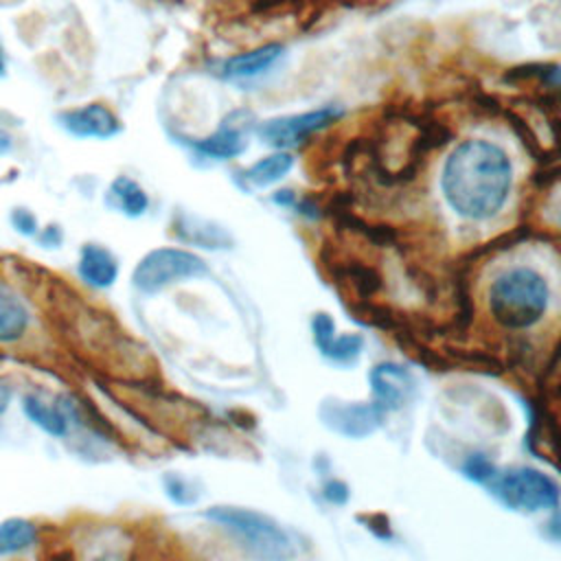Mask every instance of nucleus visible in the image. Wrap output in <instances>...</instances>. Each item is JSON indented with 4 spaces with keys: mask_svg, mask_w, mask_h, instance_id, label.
<instances>
[{
    "mask_svg": "<svg viewBox=\"0 0 561 561\" xmlns=\"http://www.w3.org/2000/svg\"><path fill=\"white\" fill-rule=\"evenodd\" d=\"M513 169L508 156L489 140H465L443 167V195L467 219L482 221L497 215L508 197Z\"/></svg>",
    "mask_w": 561,
    "mask_h": 561,
    "instance_id": "nucleus-1",
    "label": "nucleus"
},
{
    "mask_svg": "<svg viewBox=\"0 0 561 561\" xmlns=\"http://www.w3.org/2000/svg\"><path fill=\"white\" fill-rule=\"evenodd\" d=\"M548 300L546 278L530 267L506 270L489 285V311L504 329H530L543 318Z\"/></svg>",
    "mask_w": 561,
    "mask_h": 561,
    "instance_id": "nucleus-2",
    "label": "nucleus"
},
{
    "mask_svg": "<svg viewBox=\"0 0 561 561\" xmlns=\"http://www.w3.org/2000/svg\"><path fill=\"white\" fill-rule=\"evenodd\" d=\"M204 517L221 526L252 561H291L296 554L291 537L265 513L243 506H210Z\"/></svg>",
    "mask_w": 561,
    "mask_h": 561,
    "instance_id": "nucleus-3",
    "label": "nucleus"
},
{
    "mask_svg": "<svg viewBox=\"0 0 561 561\" xmlns=\"http://www.w3.org/2000/svg\"><path fill=\"white\" fill-rule=\"evenodd\" d=\"M206 274H208V263L193 250L162 245L145 252L138 259L129 280L138 294L153 296L171 285L202 278Z\"/></svg>",
    "mask_w": 561,
    "mask_h": 561,
    "instance_id": "nucleus-4",
    "label": "nucleus"
},
{
    "mask_svg": "<svg viewBox=\"0 0 561 561\" xmlns=\"http://www.w3.org/2000/svg\"><path fill=\"white\" fill-rule=\"evenodd\" d=\"M493 491L502 504L526 513L554 508L561 500L559 484L548 473L533 467H519L502 473L493 484Z\"/></svg>",
    "mask_w": 561,
    "mask_h": 561,
    "instance_id": "nucleus-5",
    "label": "nucleus"
},
{
    "mask_svg": "<svg viewBox=\"0 0 561 561\" xmlns=\"http://www.w3.org/2000/svg\"><path fill=\"white\" fill-rule=\"evenodd\" d=\"M57 127L77 140H110L123 131L121 116L103 101L64 107L55 114Z\"/></svg>",
    "mask_w": 561,
    "mask_h": 561,
    "instance_id": "nucleus-6",
    "label": "nucleus"
},
{
    "mask_svg": "<svg viewBox=\"0 0 561 561\" xmlns=\"http://www.w3.org/2000/svg\"><path fill=\"white\" fill-rule=\"evenodd\" d=\"M342 112L337 107H320L311 112L276 116L256 127V136L276 149H287L300 145L307 136L324 129L329 123L340 118Z\"/></svg>",
    "mask_w": 561,
    "mask_h": 561,
    "instance_id": "nucleus-7",
    "label": "nucleus"
},
{
    "mask_svg": "<svg viewBox=\"0 0 561 561\" xmlns=\"http://www.w3.org/2000/svg\"><path fill=\"white\" fill-rule=\"evenodd\" d=\"M35 329V307L26 291L0 272V346L22 344Z\"/></svg>",
    "mask_w": 561,
    "mask_h": 561,
    "instance_id": "nucleus-8",
    "label": "nucleus"
},
{
    "mask_svg": "<svg viewBox=\"0 0 561 561\" xmlns=\"http://www.w3.org/2000/svg\"><path fill=\"white\" fill-rule=\"evenodd\" d=\"M22 412L35 427L53 438H66L75 423H79V408L68 394L53 397L48 392L31 390L22 397Z\"/></svg>",
    "mask_w": 561,
    "mask_h": 561,
    "instance_id": "nucleus-9",
    "label": "nucleus"
},
{
    "mask_svg": "<svg viewBox=\"0 0 561 561\" xmlns=\"http://www.w3.org/2000/svg\"><path fill=\"white\" fill-rule=\"evenodd\" d=\"M322 423L333 432L348 438H364L373 434L381 421L383 410L375 403H344V401H324L320 408Z\"/></svg>",
    "mask_w": 561,
    "mask_h": 561,
    "instance_id": "nucleus-10",
    "label": "nucleus"
},
{
    "mask_svg": "<svg viewBox=\"0 0 561 561\" xmlns=\"http://www.w3.org/2000/svg\"><path fill=\"white\" fill-rule=\"evenodd\" d=\"M245 112H232L230 116H226L221 121V125L204 136V138H195L191 140V149L206 158V160H217V162H224V160H232L237 156H241L248 147V140H245V134H248V121H243Z\"/></svg>",
    "mask_w": 561,
    "mask_h": 561,
    "instance_id": "nucleus-11",
    "label": "nucleus"
},
{
    "mask_svg": "<svg viewBox=\"0 0 561 561\" xmlns=\"http://www.w3.org/2000/svg\"><path fill=\"white\" fill-rule=\"evenodd\" d=\"M77 278L92 291H107L116 285L121 274L118 256L99 241H85L79 248L77 265H75Z\"/></svg>",
    "mask_w": 561,
    "mask_h": 561,
    "instance_id": "nucleus-12",
    "label": "nucleus"
},
{
    "mask_svg": "<svg viewBox=\"0 0 561 561\" xmlns=\"http://www.w3.org/2000/svg\"><path fill=\"white\" fill-rule=\"evenodd\" d=\"M370 390H373V403L377 408L386 410H399L403 408L414 390L412 375L392 362H381L373 366L370 370Z\"/></svg>",
    "mask_w": 561,
    "mask_h": 561,
    "instance_id": "nucleus-13",
    "label": "nucleus"
},
{
    "mask_svg": "<svg viewBox=\"0 0 561 561\" xmlns=\"http://www.w3.org/2000/svg\"><path fill=\"white\" fill-rule=\"evenodd\" d=\"M311 331L320 353L333 362L351 364L359 357L364 348V337L359 333L335 335V324L329 313H316L311 320Z\"/></svg>",
    "mask_w": 561,
    "mask_h": 561,
    "instance_id": "nucleus-14",
    "label": "nucleus"
},
{
    "mask_svg": "<svg viewBox=\"0 0 561 561\" xmlns=\"http://www.w3.org/2000/svg\"><path fill=\"white\" fill-rule=\"evenodd\" d=\"M283 57V46L265 44L221 61L219 77L226 81H252L272 70Z\"/></svg>",
    "mask_w": 561,
    "mask_h": 561,
    "instance_id": "nucleus-15",
    "label": "nucleus"
},
{
    "mask_svg": "<svg viewBox=\"0 0 561 561\" xmlns=\"http://www.w3.org/2000/svg\"><path fill=\"white\" fill-rule=\"evenodd\" d=\"M103 202L112 213H116L125 219L145 217L151 206V197H149L147 188L136 178L125 175V173L110 180Z\"/></svg>",
    "mask_w": 561,
    "mask_h": 561,
    "instance_id": "nucleus-16",
    "label": "nucleus"
},
{
    "mask_svg": "<svg viewBox=\"0 0 561 561\" xmlns=\"http://www.w3.org/2000/svg\"><path fill=\"white\" fill-rule=\"evenodd\" d=\"M39 543V528L26 517H7L0 522V557H18Z\"/></svg>",
    "mask_w": 561,
    "mask_h": 561,
    "instance_id": "nucleus-17",
    "label": "nucleus"
},
{
    "mask_svg": "<svg viewBox=\"0 0 561 561\" xmlns=\"http://www.w3.org/2000/svg\"><path fill=\"white\" fill-rule=\"evenodd\" d=\"M291 167H294L291 153L276 151V153H270V156L256 160L254 164H250L243 171V178L248 184L261 188V186H270V184L278 182Z\"/></svg>",
    "mask_w": 561,
    "mask_h": 561,
    "instance_id": "nucleus-18",
    "label": "nucleus"
},
{
    "mask_svg": "<svg viewBox=\"0 0 561 561\" xmlns=\"http://www.w3.org/2000/svg\"><path fill=\"white\" fill-rule=\"evenodd\" d=\"M162 489L167 497L178 506H191L199 500V489L195 486V482L175 471H169L162 476Z\"/></svg>",
    "mask_w": 561,
    "mask_h": 561,
    "instance_id": "nucleus-19",
    "label": "nucleus"
},
{
    "mask_svg": "<svg viewBox=\"0 0 561 561\" xmlns=\"http://www.w3.org/2000/svg\"><path fill=\"white\" fill-rule=\"evenodd\" d=\"M9 224H11L13 232H18L24 239H35L42 228L39 217L28 206H13L9 213Z\"/></svg>",
    "mask_w": 561,
    "mask_h": 561,
    "instance_id": "nucleus-20",
    "label": "nucleus"
},
{
    "mask_svg": "<svg viewBox=\"0 0 561 561\" xmlns=\"http://www.w3.org/2000/svg\"><path fill=\"white\" fill-rule=\"evenodd\" d=\"M462 473L478 484H489L497 473H495V465L482 456V454H471L465 462H462Z\"/></svg>",
    "mask_w": 561,
    "mask_h": 561,
    "instance_id": "nucleus-21",
    "label": "nucleus"
},
{
    "mask_svg": "<svg viewBox=\"0 0 561 561\" xmlns=\"http://www.w3.org/2000/svg\"><path fill=\"white\" fill-rule=\"evenodd\" d=\"M64 239H66V234L59 224H46L39 228V232L33 241L44 250H59L64 245Z\"/></svg>",
    "mask_w": 561,
    "mask_h": 561,
    "instance_id": "nucleus-22",
    "label": "nucleus"
},
{
    "mask_svg": "<svg viewBox=\"0 0 561 561\" xmlns=\"http://www.w3.org/2000/svg\"><path fill=\"white\" fill-rule=\"evenodd\" d=\"M322 495H324V500H329L331 504L342 506V504L348 502L351 491H348L346 482H342V480H329V482L322 486Z\"/></svg>",
    "mask_w": 561,
    "mask_h": 561,
    "instance_id": "nucleus-23",
    "label": "nucleus"
},
{
    "mask_svg": "<svg viewBox=\"0 0 561 561\" xmlns=\"http://www.w3.org/2000/svg\"><path fill=\"white\" fill-rule=\"evenodd\" d=\"M15 149V136L13 131L0 123V160L7 158Z\"/></svg>",
    "mask_w": 561,
    "mask_h": 561,
    "instance_id": "nucleus-24",
    "label": "nucleus"
},
{
    "mask_svg": "<svg viewBox=\"0 0 561 561\" xmlns=\"http://www.w3.org/2000/svg\"><path fill=\"white\" fill-rule=\"evenodd\" d=\"M11 388L9 386H4V383H0V419L4 416V412L9 410V405H11Z\"/></svg>",
    "mask_w": 561,
    "mask_h": 561,
    "instance_id": "nucleus-25",
    "label": "nucleus"
},
{
    "mask_svg": "<svg viewBox=\"0 0 561 561\" xmlns=\"http://www.w3.org/2000/svg\"><path fill=\"white\" fill-rule=\"evenodd\" d=\"M548 535H550L552 539H559V541H561V515H557V517H552V519L548 522Z\"/></svg>",
    "mask_w": 561,
    "mask_h": 561,
    "instance_id": "nucleus-26",
    "label": "nucleus"
},
{
    "mask_svg": "<svg viewBox=\"0 0 561 561\" xmlns=\"http://www.w3.org/2000/svg\"><path fill=\"white\" fill-rule=\"evenodd\" d=\"M7 70H9V57H7V48H4V44L0 39V79L7 77Z\"/></svg>",
    "mask_w": 561,
    "mask_h": 561,
    "instance_id": "nucleus-27",
    "label": "nucleus"
}]
</instances>
